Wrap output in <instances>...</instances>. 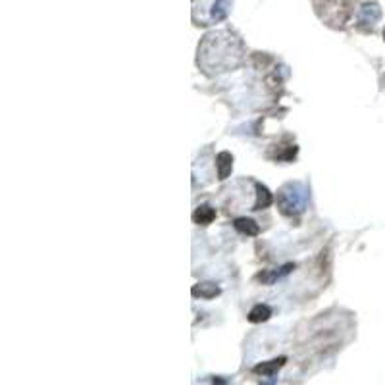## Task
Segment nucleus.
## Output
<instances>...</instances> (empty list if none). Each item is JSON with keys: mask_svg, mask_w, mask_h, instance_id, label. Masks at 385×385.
Masks as SVG:
<instances>
[{"mask_svg": "<svg viewBox=\"0 0 385 385\" xmlns=\"http://www.w3.org/2000/svg\"><path fill=\"white\" fill-rule=\"evenodd\" d=\"M279 206L283 214H299L305 208V192L293 191V185H287L281 189L279 194Z\"/></svg>", "mask_w": 385, "mask_h": 385, "instance_id": "nucleus-1", "label": "nucleus"}, {"mask_svg": "<svg viewBox=\"0 0 385 385\" xmlns=\"http://www.w3.org/2000/svg\"><path fill=\"white\" fill-rule=\"evenodd\" d=\"M283 364H285V356H279V358H273V360H268V362L256 364V366L252 368V372L258 374V376H262V378H271Z\"/></svg>", "mask_w": 385, "mask_h": 385, "instance_id": "nucleus-2", "label": "nucleus"}, {"mask_svg": "<svg viewBox=\"0 0 385 385\" xmlns=\"http://www.w3.org/2000/svg\"><path fill=\"white\" fill-rule=\"evenodd\" d=\"M380 16H382V10H380V6L378 4H364L362 6V10H360V16H358V19H360V23H364V25H374L378 19H380Z\"/></svg>", "mask_w": 385, "mask_h": 385, "instance_id": "nucleus-3", "label": "nucleus"}, {"mask_svg": "<svg viewBox=\"0 0 385 385\" xmlns=\"http://www.w3.org/2000/svg\"><path fill=\"white\" fill-rule=\"evenodd\" d=\"M214 218H216V210H214L212 206H208V204H200V206L194 210V214H192V220H194V224H198V226H208Z\"/></svg>", "mask_w": 385, "mask_h": 385, "instance_id": "nucleus-4", "label": "nucleus"}, {"mask_svg": "<svg viewBox=\"0 0 385 385\" xmlns=\"http://www.w3.org/2000/svg\"><path fill=\"white\" fill-rule=\"evenodd\" d=\"M216 164H218V175H220V179H226L230 175L231 166H233V156L230 153H220L218 158H216Z\"/></svg>", "mask_w": 385, "mask_h": 385, "instance_id": "nucleus-5", "label": "nucleus"}, {"mask_svg": "<svg viewBox=\"0 0 385 385\" xmlns=\"http://www.w3.org/2000/svg\"><path fill=\"white\" fill-rule=\"evenodd\" d=\"M220 293V289L214 283H198L192 287V295L194 297H202V299H212Z\"/></svg>", "mask_w": 385, "mask_h": 385, "instance_id": "nucleus-6", "label": "nucleus"}, {"mask_svg": "<svg viewBox=\"0 0 385 385\" xmlns=\"http://www.w3.org/2000/svg\"><path fill=\"white\" fill-rule=\"evenodd\" d=\"M270 204H271V192H270L264 185L256 183V202H254V208H252V210L268 208Z\"/></svg>", "mask_w": 385, "mask_h": 385, "instance_id": "nucleus-7", "label": "nucleus"}, {"mask_svg": "<svg viewBox=\"0 0 385 385\" xmlns=\"http://www.w3.org/2000/svg\"><path fill=\"white\" fill-rule=\"evenodd\" d=\"M270 316H271V310L266 305H256L249 312V322L252 324H258V322H266Z\"/></svg>", "mask_w": 385, "mask_h": 385, "instance_id": "nucleus-8", "label": "nucleus"}, {"mask_svg": "<svg viewBox=\"0 0 385 385\" xmlns=\"http://www.w3.org/2000/svg\"><path fill=\"white\" fill-rule=\"evenodd\" d=\"M235 230L245 233V235H258L260 228L252 220H249V218H237L235 220Z\"/></svg>", "mask_w": 385, "mask_h": 385, "instance_id": "nucleus-9", "label": "nucleus"}, {"mask_svg": "<svg viewBox=\"0 0 385 385\" xmlns=\"http://www.w3.org/2000/svg\"><path fill=\"white\" fill-rule=\"evenodd\" d=\"M212 385H228L224 378H212Z\"/></svg>", "mask_w": 385, "mask_h": 385, "instance_id": "nucleus-10", "label": "nucleus"}, {"mask_svg": "<svg viewBox=\"0 0 385 385\" xmlns=\"http://www.w3.org/2000/svg\"><path fill=\"white\" fill-rule=\"evenodd\" d=\"M384 37H385V31H384Z\"/></svg>", "mask_w": 385, "mask_h": 385, "instance_id": "nucleus-11", "label": "nucleus"}]
</instances>
